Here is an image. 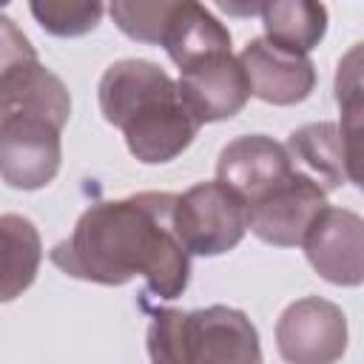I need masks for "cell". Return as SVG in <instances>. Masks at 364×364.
I'll list each match as a JSON object with an SVG mask.
<instances>
[{"instance_id": "8fae6325", "label": "cell", "mask_w": 364, "mask_h": 364, "mask_svg": "<svg viewBox=\"0 0 364 364\" xmlns=\"http://www.w3.org/2000/svg\"><path fill=\"white\" fill-rule=\"evenodd\" d=\"M250 94L270 105H296L310 97L316 85V68L307 54L276 46L267 37L250 40L239 54Z\"/></svg>"}, {"instance_id": "6da1fadb", "label": "cell", "mask_w": 364, "mask_h": 364, "mask_svg": "<svg viewBox=\"0 0 364 364\" xmlns=\"http://www.w3.org/2000/svg\"><path fill=\"white\" fill-rule=\"evenodd\" d=\"M176 199V193L145 191L97 202L48 256L71 279L117 287L142 276L154 296L176 299L191 279V253L173 228Z\"/></svg>"}, {"instance_id": "9c48e42d", "label": "cell", "mask_w": 364, "mask_h": 364, "mask_svg": "<svg viewBox=\"0 0 364 364\" xmlns=\"http://www.w3.org/2000/svg\"><path fill=\"white\" fill-rule=\"evenodd\" d=\"M327 208V193L301 171H296L270 196L247 208V228L267 245L296 247Z\"/></svg>"}, {"instance_id": "52a82bcc", "label": "cell", "mask_w": 364, "mask_h": 364, "mask_svg": "<svg viewBox=\"0 0 364 364\" xmlns=\"http://www.w3.org/2000/svg\"><path fill=\"white\" fill-rule=\"evenodd\" d=\"M301 247L324 282L338 287L364 284V219L358 213L327 205L307 230Z\"/></svg>"}, {"instance_id": "ba28073f", "label": "cell", "mask_w": 364, "mask_h": 364, "mask_svg": "<svg viewBox=\"0 0 364 364\" xmlns=\"http://www.w3.org/2000/svg\"><path fill=\"white\" fill-rule=\"evenodd\" d=\"M296 173L287 148L264 134H247L228 142L216 162V179L228 185L250 208L270 196Z\"/></svg>"}, {"instance_id": "30bf717a", "label": "cell", "mask_w": 364, "mask_h": 364, "mask_svg": "<svg viewBox=\"0 0 364 364\" xmlns=\"http://www.w3.org/2000/svg\"><path fill=\"white\" fill-rule=\"evenodd\" d=\"M179 94L199 125H205L236 117L250 97V82L242 60L219 51L179 68Z\"/></svg>"}, {"instance_id": "2e32d148", "label": "cell", "mask_w": 364, "mask_h": 364, "mask_svg": "<svg viewBox=\"0 0 364 364\" xmlns=\"http://www.w3.org/2000/svg\"><path fill=\"white\" fill-rule=\"evenodd\" d=\"M105 6L102 3H74V0H40L31 3L37 23L54 37H80L97 28Z\"/></svg>"}, {"instance_id": "7a4b0ae2", "label": "cell", "mask_w": 364, "mask_h": 364, "mask_svg": "<svg viewBox=\"0 0 364 364\" xmlns=\"http://www.w3.org/2000/svg\"><path fill=\"white\" fill-rule=\"evenodd\" d=\"M0 173L9 188L37 191L60 171L71 97L11 17H0Z\"/></svg>"}, {"instance_id": "4fadbf2b", "label": "cell", "mask_w": 364, "mask_h": 364, "mask_svg": "<svg viewBox=\"0 0 364 364\" xmlns=\"http://www.w3.org/2000/svg\"><path fill=\"white\" fill-rule=\"evenodd\" d=\"M296 171L310 176L324 193L347 182L344 171V142L336 122H310L296 128L284 142Z\"/></svg>"}, {"instance_id": "277c9868", "label": "cell", "mask_w": 364, "mask_h": 364, "mask_svg": "<svg viewBox=\"0 0 364 364\" xmlns=\"http://www.w3.org/2000/svg\"><path fill=\"white\" fill-rule=\"evenodd\" d=\"M151 364H262L259 333L242 310H156L148 327Z\"/></svg>"}, {"instance_id": "5bb4252c", "label": "cell", "mask_w": 364, "mask_h": 364, "mask_svg": "<svg viewBox=\"0 0 364 364\" xmlns=\"http://www.w3.org/2000/svg\"><path fill=\"white\" fill-rule=\"evenodd\" d=\"M262 23L267 40L284 46L290 51L307 54L318 46L327 31V9L310 0H276L262 3Z\"/></svg>"}, {"instance_id": "7c38bea8", "label": "cell", "mask_w": 364, "mask_h": 364, "mask_svg": "<svg viewBox=\"0 0 364 364\" xmlns=\"http://www.w3.org/2000/svg\"><path fill=\"white\" fill-rule=\"evenodd\" d=\"M159 46L179 68H188L191 63L208 54L230 51V31L202 3L182 0V3H171Z\"/></svg>"}, {"instance_id": "3957f363", "label": "cell", "mask_w": 364, "mask_h": 364, "mask_svg": "<svg viewBox=\"0 0 364 364\" xmlns=\"http://www.w3.org/2000/svg\"><path fill=\"white\" fill-rule=\"evenodd\" d=\"M97 97L105 122L122 131L128 151L145 165L176 159L199 131L179 82L151 60L111 63L100 77Z\"/></svg>"}, {"instance_id": "ac0fdd59", "label": "cell", "mask_w": 364, "mask_h": 364, "mask_svg": "<svg viewBox=\"0 0 364 364\" xmlns=\"http://www.w3.org/2000/svg\"><path fill=\"white\" fill-rule=\"evenodd\" d=\"M333 91L338 108H364V43L353 46L338 60Z\"/></svg>"}, {"instance_id": "e0dca14e", "label": "cell", "mask_w": 364, "mask_h": 364, "mask_svg": "<svg viewBox=\"0 0 364 364\" xmlns=\"http://www.w3.org/2000/svg\"><path fill=\"white\" fill-rule=\"evenodd\" d=\"M108 11H111V17L122 34H128L131 40H139V43L159 46L171 3L168 0H159V3H111Z\"/></svg>"}, {"instance_id": "d6986e66", "label": "cell", "mask_w": 364, "mask_h": 364, "mask_svg": "<svg viewBox=\"0 0 364 364\" xmlns=\"http://www.w3.org/2000/svg\"><path fill=\"white\" fill-rule=\"evenodd\" d=\"M341 142H344V171L347 179L364 191V114H341Z\"/></svg>"}, {"instance_id": "9a60e30c", "label": "cell", "mask_w": 364, "mask_h": 364, "mask_svg": "<svg viewBox=\"0 0 364 364\" xmlns=\"http://www.w3.org/2000/svg\"><path fill=\"white\" fill-rule=\"evenodd\" d=\"M0 233H3V301H11L34 282L43 247L37 228L17 213H6L0 219Z\"/></svg>"}, {"instance_id": "5b68a950", "label": "cell", "mask_w": 364, "mask_h": 364, "mask_svg": "<svg viewBox=\"0 0 364 364\" xmlns=\"http://www.w3.org/2000/svg\"><path fill=\"white\" fill-rule=\"evenodd\" d=\"M173 228L188 253L219 256L233 250L247 228V205L219 179L196 182L176 199Z\"/></svg>"}, {"instance_id": "8992f818", "label": "cell", "mask_w": 364, "mask_h": 364, "mask_svg": "<svg viewBox=\"0 0 364 364\" xmlns=\"http://www.w3.org/2000/svg\"><path fill=\"white\" fill-rule=\"evenodd\" d=\"M276 347L287 364H336L347 350V318L338 304L304 296L279 316Z\"/></svg>"}]
</instances>
